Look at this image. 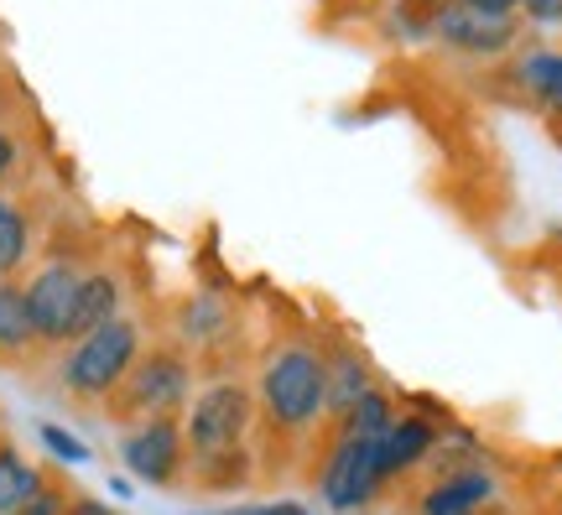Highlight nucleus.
<instances>
[{
  "label": "nucleus",
  "mask_w": 562,
  "mask_h": 515,
  "mask_svg": "<svg viewBox=\"0 0 562 515\" xmlns=\"http://www.w3.org/2000/svg\"><path fill=\"white\" fill-rule=\"evenodd\" d=\"M521 16L531 26H562V0H521Z\"/></svg>",
  "instance_id": "23"
},
{
  "label": "nucleus",
  "mask_w": 562,
  "mask_h": 515,
  "mask_svg": "<svg viewBox=\"0 0 562 515\" xmlns=\"http://www.w3.org/2000/svg\"><path fill=\"white\" fill-rule=\"evenodd\" d=\"M220 515H313L302 500H261V505H235V511H220Z\"/></svg>",
  "instance_id": "22"
},
{
  "label": "nucleus",
  "mask_w": 562,
  "mask_h": 515,
  "mask_svg": "<svg viewBox=\"0 0 562 515\" xmlns=\"http://www.w3.org/2000/svg\"><path fill=\"white\" fill-rule=\"evenodd\" d=\"M235 328V307L220 298V292H199V298L182 302V317H178V334L188 344H214Z\"/></svg>",
  "instance_id": "15"
},
{
  "label": "nucleus",
  "mask_w": 562,
  "mask_h": 515,
  "mask_svg": "<svg viewBox=\"0 0 562 515\" xmlns=\"http://www.w3.org/2000/svg\"><path fill=\"white\" fill-rule=\"evenodd\" d=\"M188 469L199 474V484H203V490H240L245 479H250V454H245V448H235V454L193 458Z\"/></svg>",
  "instance_id": "19"
},
{
  "label": "nucleus",
  "mask_w": 562,
  "mask_h": 515,
  "mask_svg": "<svg viewBox=\"0 0 562 515\" xmlns=\"http://www.w3.org/2000/svg\"><path fill=\"white\" fill-rule=\"evenodd\" d=\"M256 427V391L245 380H214L193 391L182 412V437H188V463L214 454H235Z\"/></svg>",
  "instance_id": "3"
},
{
  "label": "nucleus",
  "mask_w": 562,
  "mask_h": 515,
  "mask_svg": "<svg viewBox=\"0 0 562 515\" xmlns=\"http://www.w3.org/2000/svg\"><path fill=\"white\" fill-rule=\"evenodd\" d=\"M0 443H5V437H0Z\"/></svg>",
  "instance_id": "30"
},
{
  "label": "nucleus",
  "mask_w": 562,
  "mask_h": 515,
  "mask_svg": "<svg viewBox=\"0 0 562 515\" xmlns=\"http://www.w3.org/2000/svg\"><path fill=\"white\" fill-rule=\"evenodd\" d=\"M11 167H16V136H11V131H0V178H5Z\"/></svg>",
  "instance_id": "26"
},
{
  "label": "nucleus",
  "mask_w": 562,
  "mask_h": 515,
  "mask_svg": "<svg viewBox=\"0 0 562 515\" xmlns=\"http://www.w3.org/2000/svg\"><path fill=\"white\" fill-rule=\"evenodd\" d=\"M501 484L484 463H459V469H442L427 490L417 495V515H480L495 505Z\"/></svg>",
  "instance_id": "10"
},
{
  "label": "nucleus",
  "mask_w": 562,
  "mask_h": 515,
  "mask_svg": "<svg viewBox=\"0 0 562 515\" xmlns=\"http://www.w3.org/2000/svg\"><path fill=\"white\" fill-rule=\"evenodd\" d=\"M256 391V416H266L271 433H313L328 422V359L313 344H281L261 365Z\"/></svg>",
  "instance_id": "1"
},
{
  "label": "nucleus",
  "mask_w": 562,
  "mask_h": 515,
  "mask_svg": "<svg viewBox=\"0 0 562 515\" xmlns=\"http://www.w3.org/2000/svg\"><path fill=\"white\" fill-rule=\"evenodd\" d=\"M63 515H125V511H115V505L100 495H68V511Z\"/></svg>",
  "instance_id": "24"
},
{
  "label": "nucleus",
  "mask_w": 562,
  "mask_h": 515,
  "mask_svg": "<svg viewBox=\"0 0 562 515\" xmlns=\"http://www.w3.org/2000/svg\"><path fill=\"white\" fill-rule=\"evenodd\" d=\"M42 484H47V474L21 454L16 443H0V515H16Z\"/></svg>",
  "instance_id": "13"
},
{
  "label": "nucleus",
  "mask_w": 562,
  "mask_h": 515,
  "mask_svg": "<svg viewBox=\"0 0 562 515\" xmlns=\"http://www.w3.org/2000/svg\"><path fill=\"white\" fill-rule=\"evenodd\" d=\"M432 32L463 58H505L521 42V16H484V11H469L459 0H448L432 16Z\"/></svg>",
  "instance_id": "8"
},
{
  "label": "nucleus",
  "mask_w": 562,
  "mask_h": 515,
  "mask_svg": "<svg viewBox=\"0 0 562 515\" xmlns=\"http://www.w3.org/2000/svg\"><path fill=\"white\" fill-rule=\"evenodd\" d=\"M385 490H391V484H385L381 469H375V437L334 433V443H328V454H323V463H318L323 505L334 515H355V511H370Z\"/></svg>",
  "instance_id": "5"
},
{
  "label": "nucleus",
  "mask_w": 562,
  "mask_h": 515,
  "mask_svg": "<svg viewBox=\"0 0 562 515\" xmlns=\"http://www.w3.org/2000/svg\"><path fill=\"white\" fill-rule=\"evenodd\" d=\"M480 515H495V511H480Z\"/></svg>",
  "instance_id": "29"
},
{
  "label": "nucleus",
  "mask_w": 562,
  "mask_h": 515,
  "mask_svg": "<svg viewBox=\"0 0 562 515\" xmlns=\"http://www.w3.org/2000/svg\"><path fill=\"white\" fill-rule=\"evenodd\" d=\"M110 490H115V495H121V500H131V495H136V484H131V474H115V479H110Z\"/></svg>",
  "instance_id": "27"
},
{
  "label": "nucleus",
  "mask_w": 562,
  "mask_h": 515,
  "mask_svg": "<svg viewBox=\"0 0 562 515\" xmlns=\"http://www.w3.org/2000/svg\"><path fill=\"white\" fill-rule=\"evenodd\" d=\"M26 250H32V219H26L21 203L0 199V281L16 277L26 266Z\"/></svg>",
  "instance_id": "18"
},
{
  "label": "nucleus",
  "mask_w": 562,
  "mask_h": 515,
  "mask_svg": "<svg viewBox=\"0 0 562 515\" xmlns=\"http://www.w3.org/2000/svg\"><path fill=\"white\" fill-rule=\"evenodd\" d=\"M121 463L125 474L151 484V490H172L188 474V437H182V416H146L121 437Z\"/></svg>",
  "instance_id": "6"
},
{
  "label": "nucleus",
  "mask_w": 562,
  "mask_h": 515,
  "mask_svg": "<svg viewBox=\"0 0 562 515\" xmlns=\"http://www.w3.org/2000/svg\"><path fill=\"white\" fill-rule=\"evenodd\" d=\"M469 11H484V16H521V0H459Z\"/></svg>",
  "instance_id": "25"
},
{
  "label": "nucleus",
  "mask_w": 562,
  "mask_h": 515,
  "mask_svg": "<svg viewBox=\"0 0 562 515\" xmlns=\"http://www.w3.org/2000/svg\"><path fill=\"white\" fill-rule=\"evenodd\" d=\"M110 317H121V277H115V271H104V266H94V271H83V281H79L68 344L83 338V334H94V328H104Z\"/></svg>",
  "instance_id": "11"
},
{
  "label": "nucleus",
  "mask_w": 562,
  "mask_h": 515,
  "mask_svg": "<svg viewBox=\"0 0 562 515\" xmlns=\"http://www.w3.org/2000/svg\"><path fill=\"white\" fill-rule=\"evenodd\" d=\"M516 79L542 110H562V47H531L516 63Z\"/></svg>",
  "instance_id": "14"
},
{
  "label": "nucleus",
  "mask_w": 562,
  "mask_h": 515,
  "mask_svg": "<svg viewBox=\"0 0 562 515\" xmlns=\"http://www.w3.org/2000/svg\"><path fill=\"white\" fill-rule=\"evenodd\" d=\"M83 266L74 260H47L26 277V313H32V328H37V344L58 349L68 344V328H74V298H79Z\"/></svg>",
  "instance_id": "7"
},
{
  "label": "nucleus",
  "mask_w": 562,
  "mask_h": 515,
  "mask_svg": "<svg viewBox=\"0 0 562 515\" xmlns=\"http://www.w3.org/2000/svg\"><path fill=\"white\" fill-rule=\"evenodd\" d=\"M37 437H42V448L58 458V463H68V469H79V463H89V443H79V437L68 433V427H58V422H42L37 427Z\"/></svg>",
  "instance_id": "20"
},
{
  "label": "nucleus",
  "mask_w": 562,
  "mask_h": 515,
  "mask_svg": "<svg viewBox=\"0 0 562 515\" xmlns=\"http://www.w3.org/2000/svg\"><path fill=\"white\" fill-rule=\"evenodd\" d=\"M37 349V328H32V313H26V292L21 281H0V359L16 365L21 355Z\"/></svg>",
  "instance_id": "12"
},
{
  "label": "nucleus",
  "mask_w": 562,
  "mask_h": 515,
  "mask_svg": "<svg viewBox=\"0 0 562 515\" xmlns=\"http://www.w3.org/2000/svg\"><path fill=\"white\" fill-rule=\"evenodd\" d=\"M370 385H381V380H375V370H370L360 355H334L328 359V422H339Z\"/></svg>",
  "instance_id": "16"
},
{
  "label": "nucleus",
  "mask_w": 562,
  "mask_h": 515,
  "mask_svg": "<svg viewBox=\"0 0 562 515\" xmlns=\"http://www.w3.org/2000/svg\"><path fill=\"white\" fill-rule=\"evenodd\" d=\"M396 416H402L396 396H391L385 385H370V391H364V396L355 401V406H349V412H344L339 422H334V433H349V437H381L385 427L396 422Z\"/></svg>",
  "instance_id": "17"
},
{
  "label": "nucleus",
  "mask_w": 562,
  "mask_h": 515,
  "mask_svg": "<svg viewBox=\"0 0 562 515\" xmlns=\"http://www.w3.org/2000/svg\"><path fill=\"white\" fill-rule=\"evenodd\" d=\"M63 511H68V490H63L58 479H47V484H42L37 495L26 500L16 515H63Z\"/></svg>",
  "instance_id": "21"
},
{
  "label": "nucleus",
  "mask_w": 562,
  "mask_h": 515,
  "mask_svg": "<svg viewBox=\"0 0 562 515\" xmlns=\"http://www.w3.org/2000/svg\"><path fill=\"white\" fill-rule=\"evenodd\" d=\"M438 443H442V427L432 422V416L427 412H402L381 437H375V469H381V479L391 484V479L422 469L427 458L438 454Z\"/></svg>",
  "instance_id": "9"
},
{
  "label": "nucleus",
  "mask_w": 562,
  "mask_h": 515,
  "mask_svg": "<svg viewBox=\"0 0 562 515\" xmlns=\"http://www.w3.org/2000/svg\"><path fill=\"white\" fill-rule=\"evenodd\" d=\"M422 5H432V16H438V11H442V5H448V0H422Z\"/></svg>",
  "instance_id": "28"
},
{
  "label": "nucleus",
  "mask_w": 562,
  "mask_h": 515,
  "mask_svg": "<svg viewBox=\"0 0 562 515\" xmlns=\"http://www.w3.org/2000/svg\"><path fill=\"white\" fill-rule=\"evenodd\" d=\"M110 401H115V416H136V422H146V416H182L188 401H193V365L172 344L140 349L125 385Z\"/></svg>",
  "instance_id": "4"
},
{
  "label": "nucleus",
  "mask_w": 562,
  "mask_h": 515,
  "mask_svg": "<svg viewBox=\"0 0 562 515\" xmlns=\"http://www.w3.org/2000/svg\"><path fill=\"white\" fill-rule=\"evenodd\" d=\"M140 349H146V334H140L136 317H110L104 328H94V334H83L68 344V355H63L58 365V380L68 396L79 401H104L115 396L125 385V376H131V365L140 359Z\"/></svg>",
  "instance_id": "2"
}]
</instances>
